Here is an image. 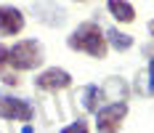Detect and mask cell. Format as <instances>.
I'll return each instance as SVG.
<instances>
[{
    "label": "cell",
    "mask_w": 154,
    "mask_h": 133,
    "mask_svg": "<svg viewBox=\"0 0 154 133\" xmlns=\"http://www.w3.org/2000/svg\"><path fill=\"white\" fill-rule=\"evenodd\" d=\"M66 45L72 48V51H82V53H88L93 59H104L109 51V43H106V32L101 30L96 21H85V24H80L69 37H66Z\"/></svg>",
    "instance_id": "obj_1"
},
{
    "label": "cell",
    "mask_w": 154,
    "mask_h": 133,
    "mask_svg": "<svg viewBox=\"0 0 154 133\" xmlns=\"http://www.w3.org/2000/svg\"><path fill=\"white\" fill-rule=\"evenodd\" d=\"M43 64V48L37 40H19L11 48V56H8V67H14L19 72H27Z\"/></svg>",
    "instance_id": "obj_2"
},
{
    "label": "cell",
    "mask_w": 154,
    "mask_h": 133,
    "mask_svg": "<svg viewBox=\"0 0 154 133\" xmlns=\"http://www.w3.org/2000/svg\"><path fill=\"white\" fill-rule=\"evenodd\" d=\"M125 115H128V104L125 101H112L106 106H101L96 112V128H98V133H117L122 128Z\"/></svg>",
    "instance_id": "obj_3"
},
{
    "label": "cell",
    "mask_w": 154,
    "mask_h": 133,
    "mask_svg": "<svg viewBox=\"0 0 154 133\" xmlns=\"http://www.w3.org/2000/svg\"><path fill=\"white\" fill-rule=\"evenodd\" d=\"M35 109L27 99H16L14 93H3L0 90V117L3 120H19V122H29Z\"/></svg>",
    "instance_id": "obj_4"
},
{
    "label": "cell",
    "mask_w": 154,
    "mask_h": 133,
    "mask_svg": "<svg viewBox=\"0 0 154 133\" xmlns=\"http://www.w3.org/2000/svg\"><path fill=\"white\" fill-rule=\"evenodd\" d=\"M35 85L40 90H51V93H56V90H64L72 85V77L66 69H59V67H51L45 72L37 74V80H35Z\"/></svg>",
    "instance_id": "obj_5"
},
{
    "label": "cell",
    "mask_w": 154,
    "mask_h": 133,
    "mask_svg": "<svg viewBox=\"0 0 154 133\" xmlns=\"http://www.w3.org/2000/svg\"><path fill=\"white\" fill-rule=\"evenodd\" d=\"M24 30V14L14 5H0V35H19Z\"/></svg>",
    "instance_id": "obj_6"
},
{
    "label": "cell",
    "mask_w": 154,
    "mask_h": 133,
    "mask_svg": "<svg viewBox=\"0 0 154 133\" xmlns=\"http://www.w3.org/2000/svg\"><path fill=\"white\" fill-rule=\"evenodd\" d=\"M106 8H109V14L114 16V19H120L122 24H130V21L136 19V8H133L128 0H109Z\"/></svg>",
    "instance_id": "obj_7"
},
{
    "label": "cell",
    "mask_w": 154,
    "mask_h": 133,
    "mask_svg": "<svg viewBox=\"0 0 154 133\" xmlns=\"http://www.w3.org/2000/svg\"><path fill=\"white\" fill-rule=\"evenodd\" d=\"M106 43L112 45L114 51H128V48L133 45V37L125 35V32H120V30H109L106 32Z\"/></svg>",
    "instance_id": "obj_8"
},
{
    "label": "cell",
    "mask_w": 154,
    "mask_h": 133,
    "mask_svg": "<svg viewBox=\"0 0 154 133\" xmlns=\"http://www.w3.org/2000/svg\"><path fill=\"white\" fill-rule=\"evenodd\" d=\"M101 96H104V90L98 88V85H88L85 88V109L88 112H98V104H101Z\"/></svg>",
    "instance_id": "obj_9"
},
{
    "label": "cell",
    "mask_w": 154,
    "mask_h": 133,
    "mask_svg": "<svg viewBox=\"0 0 154 133\" xmlns=\"http://www.w3.org/2000/svg\"><path fill=\"white\" fill-rule=\"evenodd\" d=\"M61 133H88V122H85V120H77L72 125H66Z\"/></svg>",
    "instance_id": "obj_10"
},
{
    "label": "cell",
    "mask_w": 154,
    "mask_h": 133,
    "mask_svg": "<svg viewBox=\"0 0 154 133\" xmlns=\"http://www.w3.org/2000/svg\"><path fill=\"white\" fill-rule=\"evenodd\" d=\"M8 56H11V48H5V45H0V72L8 67Z\"/></svg>",
    "instance_id": "obj_11"
},
{
    "label": "cell",
    "mask_w": 154,
    "mask_h": 133,
    "mask_svg": "<svg viewBox=\"0 0 154 133\" xmlns=\"http://www.w3.org/2000/svg\"><path fill=\"white\" fill-rule=\"evenodd\" d=\"M149 93L154 96V56H152V61H149Z\"/></svg>",
    "instance_id": "obj_12"
},
{
    "label": "cell",
    "mask_w": 154,
    "mask_h": 133,
    "mask_svg": "<svg viewBox=\"0 0 154 133\" xmlns=\"http://www.w3.org/2000/svg\"><path fill=\"white\" fill-rule=\"evenodd\" d=\"M3 83H5V85H16L19 80H16V74H3Z\"/></svg>",
    "instance_id": "obj_13"
},
{
    "label": "cell",
    "mask_w": 154,
    "mask_h": 133,
    "mask_svg": "<svg viewBox=\"0 0 154 133\" xmlns=\"http://www.w3.org/2000/svg\"><path fill=\"white\" fill-rule=\"evenodd\" d=\"M21 133H35V131H32L29 125H24V128H21Z\"/></svg>",
    "instance_id": "obj_14"
},
{
    "label": "cell",
    "mask_w": 154,
    "mask_h": 133,
    "mask_svg": "<svg viewBox=\"0 0 154 133\" xmlns=\"http://www.w3.org/2000/svg\"><path fill=\"white\" fill-rule=\"evenodd\" d=\"M149 32H152V35H154V21H152V24H149Z\"/></svg>",
    "instance_id": "obj_15"
},
{
    "label": "cell",
    "mask_w": 154,
    "mask_h": 133,
    "mask_svg": "<svg viewBox=\"0 0 154 133\" xmlns=\"http://www.w3.org/2000/svg\"><path fill=\"white\" fill-rule=\"evenodd\" d=\"M77 3H82V0H77Z\"/></svg>",
    "instance_id": "obj_16"
}]
</instances>
